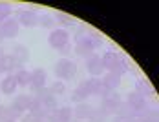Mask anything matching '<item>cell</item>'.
Wrapping results in <instances>:
<instances>
[{
    "instance_id": "obj_1",
    "label": "cell",
    "mask_w": 159,
    "mask_h": 122,
    "mask_svg": "<svg viewBox=\"0 0 159 122\" xmlns=\"http://www.w3.org/2000/svg\"><path fill=\"white\" fill-rule=\"evenodd\" d=\"M75 73H77V66H75V62H71L70 59H61V60L55 64V76L59 80L73 78Z\"/></svg>"
},
{
    "instance_id": "obj_2",
    "label": "cell",
    "mask_w": 159,
    "mask_h": 122,
    "mask_svg": "<svg viewBox=\"0 0 159 122\" xmlns=\"http://www.w3.org/2000/svg\"><path fill=\"white\" fill-rule=\"evenodd\" d=\"M48 44L53 47V49H61L62 46L70 44V33L64 29V28L53 29L51 33H49V37H48Z\"/></svg>"
},
{
    "instance_id": "obj_3",
    "label": "cell",
    "mask_w": 159,
    "mask_h": 122,
    "mask_svg": "<svg viewBox=\"0 0 159 122\" xmlns=\"http://www.w3.org/2000/svg\"><path fill=\"white\" fill-rule=\"evenodd\" d=\"M46 86V71L44 69H33L31 73H30V88H31L33 91H37V89H40V88H44Z\"/></svg>"
},
{
    "instance_id": "obj_4",
    "label": "cell",
    "mask_w": 159,
    "mask_h": 122,
    "mask_svg": "<svg viewBox=\"0 0 159 122\" xmlns=\"http://www.w3.org/2000/svg\"><path fill=\"white\" fill-rule=\"evenodd\" d=\"M16 20H18V24H22L26 28H33V26L39 24V15L31 9H24V11H18Z\"/></svg>"
},
{
    "instance_id": "obj_5",
    "label": "cell",
    "mask_w": 159,
    "mask_h": 122,
    "mask_svg": "<svg viewBox=\"0 0 159 122\" xmlns=\"http://www.w3.org/2000/svg\"><path fill=\"white\" fill-rule=\"evenodd\" d=\"M126 104L130 106V109H132L134 113H137V111H141V109H144V107H146V98H144V97H141L139 93L132 91V93H128Z\"/></svg>"
},
{
    "instance_id": "obj_6",
    "label": "cell",
    "mask_w": 159,
    "mask_h": 122,
    "mask_svg": "<svg viewBox=\"0 0 159 122\" xmlns=\"http://www.w3.org/2000/svg\"><path fill=\"white\" fill-rule=\"evenodd\" d=\"M0 28H2V35H4V38H13V37H16V33H18L20 24H18L16 18H7L6 22L0 24Z\"/></svg>"
},
{
    "instance_id": "obj_7",
    "label": "cell",
    "mask_w": 159,
    "mask_h": 122,
    "mask_svg": "<svg viewBox=\"0 0 159 122\" xmlns=\"http://www.w3.org/2000/svg\"><path fill=\"white\" fill-rule=\"evenodd\" d=\"M86 69H88L90 75H93L97 78V76L104 71V69H102V64H101V57H97L95 53L90 55V57L86 59Z\"/></svg>"
},
{
    "instance_id": "obj_8",
    "label": "cell",
    "mask_w": 159,
    "mask_h": 122,
    "mask_svg": "<svg viewBox=\"0 0 159 122\" xmlns=\"http://www.w3.org/2000/svg\"><path fill=\"white\" fill-rule=\"evenodd\" d=\"M51 119H53V122H70L73 119V109H70V107H57L51 113Z\"/></svg>"
},
{
    "instance_id": "obj_9",
    "label": "cell",
    "mask_w": 159,
    "mask_h": 122,
    "mask_svg": "<svg viewBox=\"0 0 159 122\" xmlns=\"http://www.w3.org/2000/svg\"><path fill=\"white\" fill-rule=\"evenodd\" d=\"M117 60H119V53H115V51H106V53L101 57L102 69H108V71H111V69H113V66L117 64Z\"/></svg>"
},
{
    "instance_id": "obj_10",
    "label": "cell",
    "mask_w": 159,
    "mask_h": 122,
    "mask_svg": "<svg viewBox=\"0 0 159 122\" xmlns=\"http://www.w3.org/2000/svg\"><path fill=\"white\" fill-rule=\"evenodd\" d=\"M13 51H15V53H13L11 57L15 59V62L18 64V66H22V64H26V62H28V59H30V51H28V47H26V46L16 44Z\"/></svg>"
},
{
    "instance_id": "obj_11",
    "label": "cell",
    "mask_w": 159,
    "mask_h": 122,
    "mask_svg": "<svg viewBox=\"0 0 159 122\" xmlns=\"http://www.w3.org/2000/svg\"><path fill=\"white\" fill-rule=\"evenodd\" d=\"M16 88H18V84H16V80H15L13 75H7L2 82H0V89H2L4 95H13V93L16 91Z\"/></svg>"
},
{
    "instance_id": "obj_12",
    "label": "cell",
    "mask_w": 159,
    "mask_h": 122,
    "mask_svg": "<svg viewBox=\"0 0 159 122\" xmlns=\"http://www.w3.org/2000/svg\"><path fill=\"white\" fill-rule=\"evenodd\" d=\"M101 82H102L110 91H113V89L119 88V84H121V75H117V73H113V71H108V73L104 75V78H101Z\"/></svg>"
},
{
    "instance_id": "obj_13",
    "label": "cell",
    "mask_w": 159,
    "mask_h": 122,
    "mask_svg": "<svg viewBox=\"0 0 159 122\" xmlns=\"http://www.w3.org/2000/svg\"><path fill=\"white\" fill-rule=\"evenodd\" d=\"M31 100H33L31 95H20V97H16L15 100H13L11 106L15 107V109H18V111H24V109H30Z\"/></svg>"
},
{
    "instance_id": "obj_14",
    "label": "cell",
    "mask_w": 159,
    "mask_h": 122,
    "mask_svg": "<svg viewBox=\"0 0 159 122\" xmlns=\"http://www.w3.org/2000/svg\"><path fill=\"white\" fill-rule=\"evenodd\" d=\"M93 109L95 107L88 106V104H79V106L75 107V111H73V115L77 117V120H84V119H90L92 117V113H93Z\"/></svg>"
},
{
    "instance_id": "obj_15",
    "label": "cell",
    "mask_w": 159,
    "mask_h": 122,
    "mask_svg": "<svg viewBox=\"0 0 159 122\" xmlns=\"http://www.w3.org/2000/svg\"><path fill=\"white\" fill-rule=\"evenodd\" d=\"M113 73H117V75H125V73H128L130 71V62H128L126 57H123V55H119V60H117V64L113 66V69H111Z\"/></svg>"
},
{
    "instance_id": "obj_16",
    "label": "cell",
    "mask_w": 159,
    "mask_h": 122,
    "mask_svg": "<svg viewBox=\"0 0 159 122\" xmlns=\"http://www.w3.org/2000/svg\"><path fill=\"white\" fill-rule=\"evenodd\" d=\"M13 76H15V80H16L18 86H30V73H28L26 69H22V68L16 69Z\"/></svg>"
},
{
    "instance_id": "obj_17",
    "label": "cell",
    "mask_w": 159,
    "mask_h": 122,
    "mask_svg": "<svg viewBox=\"0 0 159 122\" xmlns=\"http://www.w3.org/2000/svg\"><path fill=\"white\" fill-rule=\"evenodd\" d=\"M53 18H55V22H59V24H62V26H75V18L70 16V15H66V13H55Z\"/></svg>"
},
{
    "instance_id": "obj_18",
    "label": "cell",
    "mask_w": 159,
    "mask_h": 122,
    "mask_svg": "<svg viewBox=\"0 0 159 122\" xmlns=\"http://www.w3.org/2000/svg\"><path fill=\"white\" fill-rule=\"evenodd\" d=\"M108 109H104V107H99V109H93V113H92V117L88 119L90 122H102L106 117H108Z\"/></svg>"
},
{
    "instance_id": "obj_19",
    "label": "cell",
    "mask_w": 159,
    "mask_h": 122,
    "mask_svg": "<svg viewBox=\"0 0 159 122\" xmlns=\"http://www.w3.org/2000/svg\"><path fill=\"white\" fill-rule=\"evenodd\" d=\"M11 11H13L11 4H7V2H0V24H2V22H6V20L9 18Z\"/></svg>"
},
{
    "instance_id": "obj_20",
    "label": "cell",
    "mask_w": 159,
    "mask_h": 122,
    "mask_svg": "<svg viewBox=\"0 0 159 122\" xmlns=\"http://www.w3.org/2000/svg\"><path fill=\"white\" fill-rule=\"evenodd\" d=\"M66 91V86H64L62 80H55L51 86H49V93L55 97V95H62V93Z\"/></svg>"
},
{
    "instance_id": "obj_21",
    "label": "cell",
    "mask_w": 159,
    "mask_h": 122,
    "mask_svg": "<svg viewBox=\"0 0 159 122\" xmlns=\"http://www.w3.org/2000/svg\"><path fill=\"white\" fill-rule=\"evenodd\" d=\"M135 88H137V91L141 97H146L148 93H152V88L148 86V82H144V80H137V84H135Z\"/></svg>"
},
{
    "instance_id": "obj_22",
    "label": "cell",
    "mask_w": 159,
    "mask_h": 122,
    "mask_svg": "<svg viewBox=\"0 0 159 122\" xmlns=\"http://www.w3.org/2000/svg\"><path fill=\"white\" fill-rule=\"evenodd\" d=\"M39 24L42 28H53L55 26V18H53V15H42L39 16Z\"/></svg>"
},
{
    "instance_id": "obj_23",
    "label": "cell",
    "mask_w": 159,
    "mask_h": 122,
    "mask_svg": "<svg viewBox=\"0 0 159 122\" xmlns=\"http://www.w3.org/2000/svg\"><path fill=\"white\" fill-rule=\"evenodd\" d=\"M86 98H88V97H86V95H82L79 89H73V95H71V100H73V102H79V104H82Z\"/></svg>"
},
{
    "instance_id": "obj_24",
    "label": "cell",
    "mask_w": 159,
    "mask_h": 122,
    "mask_svg": "<svg viewBox=\"0 0 159 122\" xmlns=\"http://www.w3.org/2000/svg\"><path fill=\"white\" fill-rule=\"evenodd\" d=\"M22 122H39V117H35V115H31V113H28V115L22 117Z\"/></svg>"
},
{
    "instance_id": "obj_25",
    "label": "cell",
    "mask_w": 159,
    "mask_h": 122,
    "mask_svg": "<svg viewBox=\"0 0 159 122\" xmlns=\"http://www.w3.org/2000/svg\"><path fill=\"white\" fill-rule=\"evenodd\" d=\"M59 53H62V55H70V53H71V46H70V44L62 46L61 49H59Z\"/></svg>"
},
{
    "instance_id": "obj_26",
    "label": "cell",
    "mask_w": 159,
    "mask_h": 122,
    "mask_svg": "<svg viewBox=\"0 0 159 122\" xmlns=\"http://www.w3.org/2000/svg\"><path fill=\"white\" fill-rule=\"evenodd\" d=\"M113 122H132V117H115Z\"/></svg>"
},
{
    "instance_id": "obj_27",
    "label": "cell",
    "mask_w": 159,
    "mask_h": 122,
    "mask_svg": "<svg viewBox=\"0 0 159 122\" xmlns=\"http://www.w3.org/2000/svg\"><path fill=\"white\" fill-rule=\"evenodd\" d=\"M2 38H4V35H2V28H0V40H2Z\"/></svg>"
},
{
    "instance_id": "obj_28",
    "label": "cell",
    "mask_w": 159,
    "mask_h": 122,
    "mask_svg": "<svg viewBox=\"0 0 159 122\" xmlns=\"http://www.w3.org/2000/svg\"><path fill=\"white\" fill-rule=\"evenodd\" d=\"M70 122H80V120H77V119H75V120H73V119H71V120H70Z\"/></svg>"
},
{
    "instance_id": "obj_29",
    "label": "cell",
    "mask_w": 159,
    "mask_h": 122,
    "mask_svg": "<svg viewBox=\"0 0 159 122\" xmlns=\"http://www.w3.org/2000/svg\"><path fill=\"white\" fill-rule=\"evenodd\" d=\"M2 51H4V49H2V47H0V55H4V53H2Z\"/></svg>"
},
{
    "instance_id": "obj_30",
    "label": "cell",
    "mask_w": 159,
    "mask_h": 122,
    "mask_svg": "<svg viewBox=\"0 0 159 122\" xmlns=\"http://www.w3.org/2000/svg\"><path fill=\"white\" fill-rule=\"evenodd\" d=\"M11 122H16V120H11Z\"/></svg>"
}]
</instances>
